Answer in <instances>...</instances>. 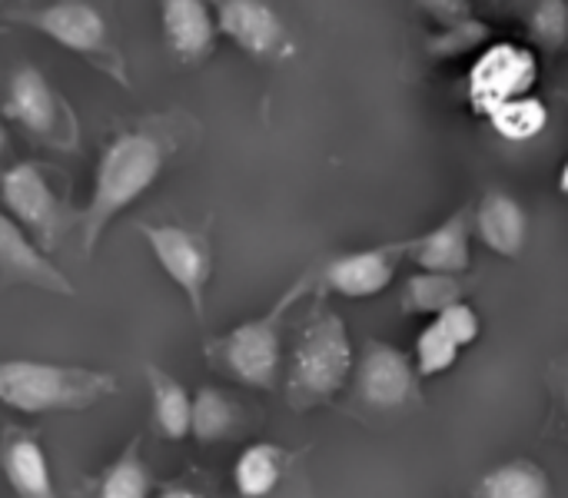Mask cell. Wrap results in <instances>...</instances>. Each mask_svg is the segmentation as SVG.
<instances>
[{
	"label": "cell",
	"instance_id": "12",
	"mask_svg": "<svg viewBox=\"0 0 568 498\" xmlns=\"http://www.w3.org/2000/svg\"><path fill=\"white\" fill-rule=\"evenodd\" d=\"M406 256V243L399 246H376V250H359V253H343L336 260H329L320 270V286H326L329 293H339L346 299H366V296H379L393 276L399 260Z\"/></svg>",
	"mask_w": 568,
	"mask_h": 498
},
{
	"label": "cell",
	"instance_id": "29",
	"mask_svg": "<svg viewBox=\"0 0 568 498\" xmlns=\"http://www.w3.org/2000/svg\"><path fill=\"white\" fill-rule=\"evenodd\" d=\"M156 498H203L196 489H190V486H166L163 492Z\"/></svg>",
	"mask_w": 568,
	"mask_h": 498
},
{
	"label": "cell",
	"instance_id": "22",
	"mask_svg": "<svg viewBox=\"0 0 568 498\" xmlns=\"http://www.w3.org/2000/svg\"><path fill=\"white\" fill-rule=\"evenodd\" d=\"M240 426L236 403L220 389H200L193 399V436L200 443H220Z\"/></svg>",
	"mask_w": 568,
	"mask_h": 498
},
{
	"label": "cell",
	"instance_id": "26",
	"mask_svg": "<svg viewBox=\"0 0 568 498\" xmlns=\"http://www.w3.org/2000/svg\"><path fill=\"white\" fill-rule=\"evenodd\" d=\"M532 33L546 47H562L568 40V3L566 0H542L532 10Z\"/></svg>",
	"mask_w": 568,
	"mask_h": 498
},
{
	"label": "cell",
	"instance_id": "25",
	"mask_svg": "<svg viewBox=\"0 0 568 498\" xmlns=\"http://www.w3.org/2000/svg\"><path fill=\"white\" fill-rule=\"evenodd\" d=\"M459 359V346L453 343V336L433 319L419 339H416V373L419 376H443L446 369H453Z\"/></svg>",
	"mask_w": 568,
	"mask_h": 498
},
{
	"label": "cell",
	"instance_id": "8",
	"mask_svg": "<svg viewBox=\"0 0 568 498\" xmlns=\"http://www.w3.org/2000/svg\"><path fill=\"white\" fill-rule=\"evenodd\" d=\"M140 236L146 240L153 260L170 276V283L186 296L196 319H203L206 289L213 280V250L210 240L196 230L176 223H140Z\"/></svg>",
	"mask_w": 568,
	"mask_h": 498
},
{
	"label": "cell",
	"instance_id": "2",
	"mask_svg": "<svg viewBox=\"0 0 568 498\" xmlns=\"http://www.w3.org/2000/svg\"><path fill=\"white\" fill-rule=\"evenodd\" d=\"M113 393H116V379L97 369L33 363V359H7L0 366V399L27 416L83 413Z\"/></svg>",
	"mask_w": 568,
	"mask_h": 498
},
{
	"label": "cell",
	"instance_id": "28",
	"mask_svg": "<svg viewBox=\"0 0 568 498\" xmlns=\"http://www.w3.org/2000/svg\"><path fill=\"white\" fill-rule=\"evenodd\" d=\"M556 379H559V396H562V406L568 413V353L556 363Z\"/></svg>",
	"mask_w": 568,
	"mask_h": 498
},
{
	"label": "cell",
	"instance_id": "15",
	"mask_svg": "<svg viewBox=\"0 0 568 498\" xmlns=\"http://www.w3.org/2000/svg\"><path fill=\"white\" fill-rule=\"evenodd\" d=\"M469 206L456 210L449 220H443L436 230L416 236L406 243V256L423 266L426 273H439V276H459L469 270Z\"/></svg>",
	"mask_w": 568,
	"mask_h": 498
},
{
	"label": "cell",
	"instance_id": "16",
	"mask_svg": "<svg viewBox=\"0 0 568 498\" xmlns=\"http://www.w3.org/2000/svg\"><path fill=\"white\" fill-rule=\"evenodd\" d=\"M0 463H3V476L17 498H60L53 489L50 463H47V453H43L37 433L7 426L3 446H0Z\"/></svg>",
	"mask_w": 568,
	"mask_h": 498
},
{
	"label": "cell",
	"instance_id": "1",
	"mask_svg": "<svg viewBox=\"0 0 568 498\" xmlns=\"http://www.w3.org/2000/svg\"><path fill=\"white\" fill-rule=\"evenodd\" d=\"M170 150H173V140L150 130V126L126 130L113 143H106V150L100 156V166H97L93 196H90V203H87V210L80 216V233H83V253L87 256L97 250L106 226L160 180Z\"/></svg>",
	"mask_w": 568,
	"mask_h": 498
},
{
	"label": "cell",
	"instance_id": "9",
	"mask_svg": "<svg viewBox=\"0 0 568 498\" xmlns=\"http://www.w3.org/2000/svg\"><path fill=\"white\" fill-rule=\"evenodd\" d=\"M539 67H536V53L516 43H499L493 50H486L479 57V63L469 73V93L476 110H483L486 116L513 100L529 96V90L536 87Z\"/></svg>",
	"mask_w": 568,
	"mask_h": 498
},
{
	"label": "cell",
	"instance_id": "11",
	"mask_svg": "<svg viewBox=\"0 0 568 498\" xmlns=\"http://www.w3.org/2000/svg\"><path fill=\"white\" fill-rule=\"evenodd\" d=\"M33 286L53 296H73V283L63 270L10 220L0 216V289Z\"/></svg>",
	"mask_w": 568,
	"mask_h": 498
},
{
	"label": "cell",
	"instance_id": "5",
	"mask_svg": "<svg viewBox=\"0 0 568 498\" xmlns=\"http://www.w3.org/2000/svg\"><path fill=\"white\" fill-rule=\"evenodd\" d=\"M353 369V346L336 313H320L296 339L290 359V403L310 409L329 403Z\"/></svg>",
	"mask_w": 568,
	"mask_h": 498
},
{
	"label": "cell",
	"instance_id": "17",
	"mask_svg": "<svg viewBox=\"0 0 568 498\" xmlns=\"http://www.w3.org/2000/svg\"><path fill=\"white\" fill-rule=\"evenodd\" d=\"M476 233L479 240L496 253V256H509L516 260L526 250L529 240V216L523 210V203L513 193L493 190L479 200L476 210Z\"/></svg>",
	"mask_w": 568,
	"mask_h": 498
},
{
	"label": "cell",
	"instance_id": "21",
	"mask_svg": "<svg viewBox=\"0 0 568 498\" xmlns=\"http://www.w3.org/2000/svg\"><path fill=\"white\" fill-rule=\"evenodd\" d=\"M456 303H463V283L456 276L426 273V276H413L403 289L406 313H429L436 319L446 309H453Z\"/></svg>",
	"mask_w": 568,
	"mask_h": 498
},
{
	"label": "cell",
	"instance_id": "20",
	"mask_svg": "<svg viewBox=\"0 0 568 498\" xmlns=\"http://www.w3.org/2000/svg\"><path fill=\"white\" fill-rule=\"evenodd\" d=\"M479 498H552V482L549 476L529 463V459H516L506 463L499 469H493L483 482H479Z\"/></svg>",
	"mask_w": 568,
	"mask_h": 498
},
{
	"label": "cell",
	"instance_id": "18",
	"mask_svg": "<svg viewBox=\"0 0 568 498\" xmlns=\"http://www.w3.org/2000/svg\"><path fill=\"white\" fill-rule=\"evenodd\" d=\"M146 379H150V396H153V426L170 443L193 436V399H190V393L170 373H163L156 366H146Z\"/></svg>",
	"mask_w": 568,
	"mask_h": 498
},
{
	"label": "cell",
	"instance_id": "30",
	"mask_svg": "<svg viewBox=\"0 0 568 498\" xmlns=\"http://www.w3.org/2000/svg\"><path fill=\"white\" fill-rule=\"evenodd\" d=\"M559 186H562V193L568 196V163L562 166V176H559Z\"/></svg>",
	"mask_w": 568,
	"mask_h": 498
},
{
	"label": "cell",
	"instance_id": "19",
	"mask_svg": "<svg viewBox=\"0 0 568 498\" xmlns=\"http://www.w3.org/2000/svg\"><path fill=\"white\" fill-rule=\"evenodd\" d=\"M283 469H286V453L270 443H256V446L243 449V456L233 469L236 492L243 498L270 496L280 486Z\"/></svg>",
	"mask_w": 568,
	"mask_h": 498
},
{
	"label": "cell",
	"instance_id": "23",
	"mask_svg": "<svg viewBox=\"0 0 568 498\" xmlns=\"http://www.w3.org/2000/svg\"><path fill=\"white\" fill-rule=\"evenodd\" d=\"M150 472L140 459V443H130L116 463L100 476L93 498H146L150 496Z\"/></svg>",
	"mask_w": 568,
	"mask_h": 498
},
{
	"label": "cell",
	"instance_id": "14",
	"mask_svg": "<svg viewBox=\"0 0 568 498\" xmlns=\"http://www.w3.org/2000/svg\"><path fill=\"white\" fill-rule=\"evenodd\" d=\"M160 23L166 47L183 60V63H200L213 53L216 47V10H210L203 0H166L160 7Z\"/></svg>",
	"mask_w": 568,
	"mask_h": 498
},
{
	"label": "cell",
	"instance_id": "24",
	"mask_svg": "<svg viewBox=\"0 0 568 498\" xmlns=\"http://www.w3.org/2000/svg\"><path fill=\"white\" fill-rule=\"evenodd\" d=\"M489 120H493V126H496L499 136L523 143V140H532V136H539V133L546 130L549 110H546V103H542L539 96L529 93V96H523V100H513V103L493 110Z\"/></svg>",
	"mask_w": 568,
	"mask_h": 498
},
{
	"label": "cell",
	"instance_id": "6",
	"mask_svg": "<svg viewBox=\"0 0 568 498\" xmlns=\"http://www.w3.org/2000/svg\"><path fill=\"white\" fill-rule=\"evenodd\" d=\"M3 116L13 120L27 136H33L43 146L70 153L80 143V123L70 103L33 63H20L10 70L7 93H3Z\"/></svg>",
	"mask_w": 568,
	"mask_h": 498
},
{
	"label": "cell",
	"instance_id": "3",
	"mask_svg": "<svg viewBox=\"0 0 568 498\" xmlns=\"http://www.w3.org/2000/svg\"><path fill=\"white\" fill-rule=\"evenodd\" d=\"M3 20L23 23L50 37L53 43L87 57L97 70L113 77L120 87H130L123 53L113 40L106 13L90 0H53V3H30V7H3Z\"/></svg>",
	"mask_w": 568,
	"mask_h": 498
},
{
	"label": "cell",
	"instance_id": "4",
	"mask_svg": "<svg viewBox=\"0 0 568 498\" xmlns=\"http://www.w3.org/2000/svg\"><path fill=\"white\" fill-rule=\"evenodd\" d=\"M313 286V276H303L296 286H290L276 306L236 329H230L226 336L210 343V359H216L233 379L253 386V389H273L276 386V373H280V359H283V319L286 309L306 296Z\"/></svg>",
	"mask_w": 568,
	"mask_h": 498
},
{
	"label": "cell",
	"instance_id": "10",
	"mask_svg": "<svg viewBox=\"0 0 568 498\" xmlns=\"http://www.w3.org/2000/svg\"><path fill=\"white\" fill-rule=\"evenodd\" d=\"M220 33H226L240 50L260 60H283L296 47L270 3L260 0H220L216 3Z\"/></svg>",
	"mask_w": 568,
	"mask_h": 498
},
{
	"label": "cell",
	"instance_id": "7",
	"mask_svg": "<svg viewBox=\"0 0 568 498\" xmlns=\"http://www.w3.org/2000/svg\"><path fill=\"white\" fill-rule=\"evenodd\" d=\"M0 200H3V216H10L23 233H30L43 253L63 240L70 226V213L40 163L10 166L0 180Z\"/></svg>",
	"mask_w": 568,
	"mask_h": 498
},
{
	"label": "cell",
	"instance_id": "27",
	"mask_svg": "<svg viewBox=\"0 0 568 498\" xmlns=\"http://www.w3.org/2000/svg\"><path fill=\"white\" fill-rule=\"evenodd\" d=\"M436 323L453 336V343H456L459 349L473 346V343L479 339V333H483L479 313H476L469 303H456L453 309H446L443 316H436Z\"/></svg>",
	"mask_w": 568,
	"mask_h": 498
},
{
	"label": "cell",
	"instance_id": "13",
	"mask_svg": "<svg viewBox=\"0 0 568 498\" xmlns=\"http://www.w3.org/2000/svg\"><path fill=\"white\" fill-rule=\"evenodd\" d=\"M359 399L369 409H403L413 393H416V369L409 366V359L386 346V343H373L359 363Z\"/></svg>",
	"mask_w": 568,
	"mask_h": 498
}]
</instances>
